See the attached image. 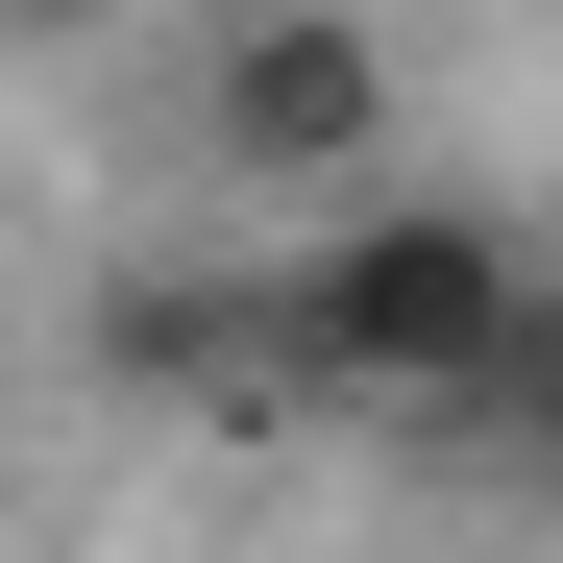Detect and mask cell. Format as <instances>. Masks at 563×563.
Instances as JSON below:
<instances>
[{"mask_svg": "<svg viewBox=\"0 0 563 563\" xmlns=\"http://www.w3.org/2000/svg\"><path fill=\"white\" fill-rule=\"evenodd\" d=\"M515 319H539V245L465 221V197H343V221H295V269H269V367L343 393V417H441Z\"/></svg>", "mask_w": 563, "mask_h": 563, "instance_id": "obj_1", "label": "cell"}, {"mask_svg": "<svg viewBox=\"0 0 563 563\" xmlns=\"http://www.w3.org/2000/svg\"><path fill=\"white\" fill-rule=\"evenodd\" d=\"M197 147L245 172V197H393V25L367 0H245V25L197 49Z\"/></svg>", "mask_w": 563, "mask_h": 563, "instance_id": "obj_2", "label": "cell"}, {"mask_svg": "<svg viewBox=\"0 0 563 563\" xmlns=\"http://www.w3.org/2000/svg\"><path fill=\"white\" fill-rule=\"evenodd\" d=\"M417 441H465V465H563V269H539V319L465 367V393L417 417Z\"/></svg>", "mask_w": 563, "mask_h": 563, "instance_id": "obj_3", "label": "cell"}]
</instances>
